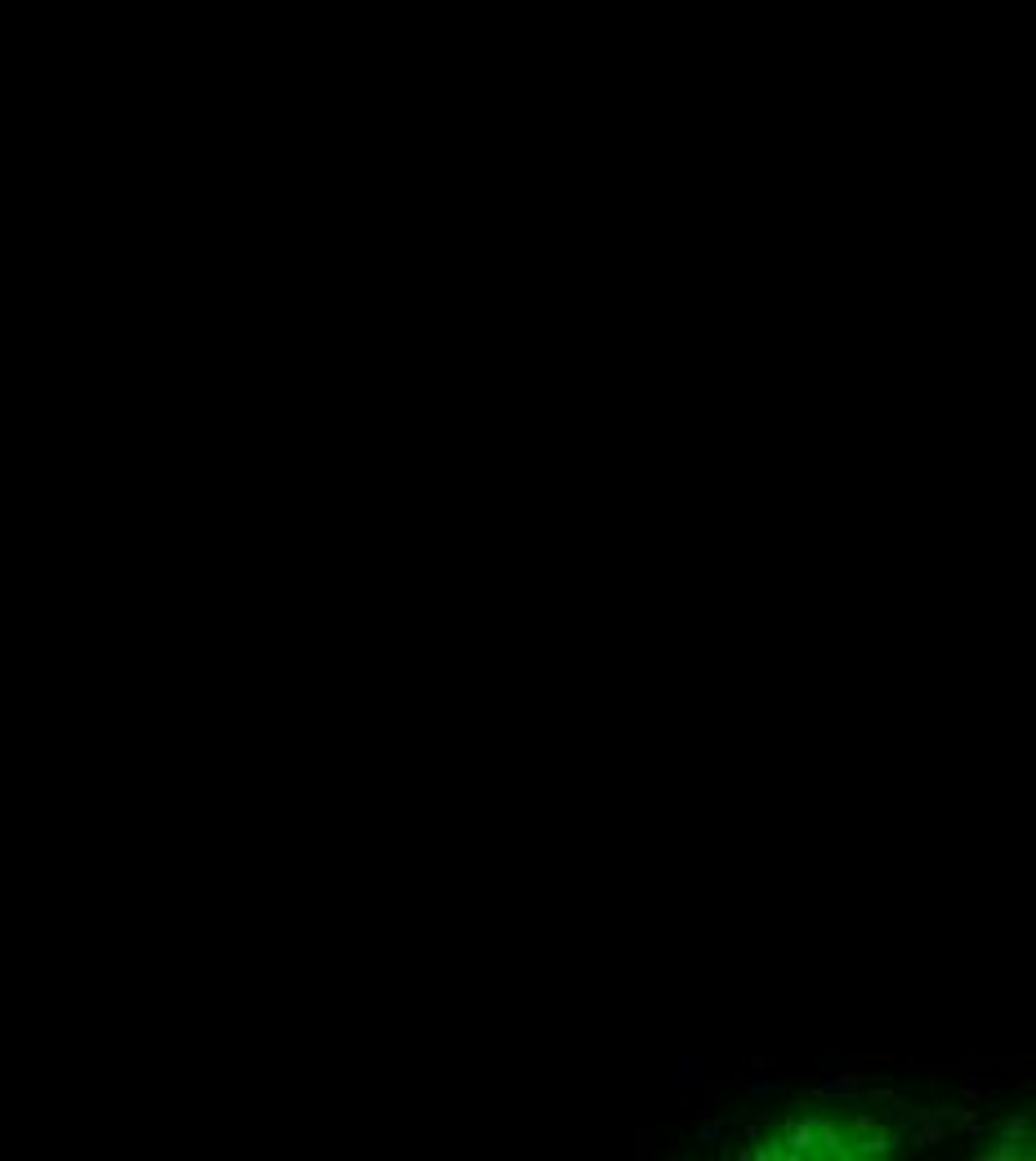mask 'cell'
I'll return each mask as SVG.
<instances>
[{
    "label": "cell",
    "mask_w": 1036,
    "mask_h": 1161,
    "mask_svg": "<svg viewBox=\"0 0 1036 1161\" xmlns=\"http://www.w3.org/2000/svg\"><path fill=\"white\" fill-rule=\"evenodd\" d=\"M777 1134L786 1143V1161H804V1157H818V1108L814 1103H799L795 1112H786L777 1121Z\"/></svg>",
    "instance_id": "cell-1"
},
{
    "label": "cell",
    "mask_w": 1036,
    "mask_h": 1161,
    "mask_svg": "<svg viewBox=\"0 0 1036 1161\" xmlns=\"http://www.w3.org/2000/svg\"><path fill=\"white\" fill-rule=\"evenodd\" d=\"M818 1157H836V1161L853 1157V1139H849L845 1112H818Z\"/></svg>",
    "instance_id": "cell-2"
},
{
    "label": "cell",
    "mask_w": 1036,
    "mask_h": 1161,
    "mask_svg": "<svg viewBox=\"0 0 1036 1161\" xmlns=\"http://www.w3.org/2000/svg\"><path fill=\"white\" fill-rule=\"evenodd\" d=\"M947 1134H952V1126H947V1121H939V1117H925V1121H915V1126L907 1130V1143H911V1148H939Z\"/></svg>",
    "instance_id": "cell-3"
},
{
    "label": "cell",
    "mask_w": 1036,
    "mask_h": 1161,
    "mask_svg": "<svg viewBox=\"0 0 1036 1161\" xmlns=\"http://www.w3.org/2000/svg\"><path fill=\"white\" fill-rule=\"evenodd\" d=\"M974 1157L978 1161H1018V1157H1027V1139H1005L1001 1134L996 1148H974Z\"/></svg>",
    "instance_id": "cell-4"
},
{
    "label": "cell",
    "mask_w": 1036,
    "mask_h": 1161,
    "mask_svg": "<svg viewBox=\"0 0 1036 1161\" xmlns=\"http://www.w3.org/2000/svg\"><path fill=\"white\" fill-rule=\"evenodd\" d=\"M711 1064V1055H679V1090H693L697 1081H702V1068Z\"/></svg>",
    "instance_id": "cell-5"
},
{
    "label": "cell",
    "mask_w": 1036,
    "mask_h": 1161,
    "mask_svg": "<svg viewBox=\"0 0 1036 1161\" xmlns=\"http://www.w3.org/2000/svg\"><path fill=\"white\" fill-rule=\"evenodd\" d=\"M688 1130L697 1134V1143H702V1148H720V1139L728 1134V1126H724L720 1117H697V1121L688 1126Z\"/></svg>",
    "instance_id": "cell-6"
},
{
    "label": "cell",
    "mask_w": 1036,
    "mask_h": 1161,
    "mask_svg": "<svg viewBox=\"0 0 1036 1161\" xmlns=\"http://www.w3.org/2000/svg\"><path fill=\"white\" fill-rule=\"evenodd\" d=\"M786 1086H791L786 1077H773V1072H759V1077L751 1081V1099H755V1103H764V1099H773V1095H782Z\"/></svg>",
    "instance_id": "cell-7"
},
{
    "label": "cell",
    "mask_w": 1036,
    "mask_h": 1161,
    "mask_svg": "<svg viewBox=\"0 0 1036 1161\" xmlns=\"http://www.w3.org/2000/svg\"><path fill=\"white\" fill-rule=\"evenodd\" d=\"M1001 1134H1005V1139H1027V1134H1032V1117H1023V1112L1001 1117Z\"/></svg>",
    "instance_id": "cell-8"
},
{
    "label": "cell",
    "mask_w": 1036,
    "mask_h": 1161,
    "mask_svg": "<svg viewBox=\"0 0 1036 1161\" xmlns=\"http://www.w3.org/2000/svg\"><path fill=\"white\" fill-rule=\"evenodd\" d=\"M893 1086H871V1090H862V1103H871V1108H880V1103H893Z\"/></svg>",
    "instance_id": "cell-9"
},
{
    "label": "cell",
    "mask_w": 1036,
    "mask_h": 1161,
    "mask_svg": "<svg viewBox=\"0 0 1036 1161\" xmlns=\"http://www.w3.org/2000/svg\"><path fill=\"white\" fill-rule=\"evenodd\" d=\"M956 1112H961V1103H939V1108H934V1117H939V1121H947V1126L956 1121Z\"/></svg>",
    "instance_id": "cell-10"
}]
</instances>
